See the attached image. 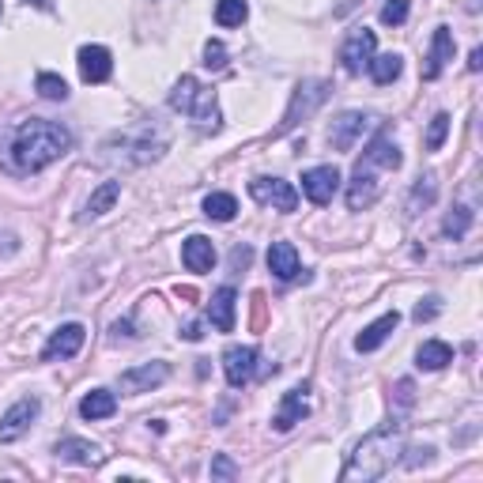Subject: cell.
<instances>
[{
    "label": "cell",
    "instance_id": "obj_39",
    "mask_svg": "<svg viewBox=\"0 0 483 483\" xmlns=\"http://www.w3.org/2000/svg\"><path fill=\"white\" fill-rule=\"evenodd\" d=\"M249 257H253L249 246H238V249L231 253V265H235V268H246V265H249Z\"/></svg>",
    "mask_w": 483,
    "mask_h": 483
},
{
    "label": "cell",
    "instance_id": "obj_18",
    "mask_svg": "<svg viewBox=\"0 0 483 483\" xmlns=\"http://www.w3.org/2000/svg\"><path fill=\"white\" fill-rule=\"evenodd\" d=\"M181 265H186L189 272H212L216 268V246H212V238L189 235L186 246H181Z\"/></svg>",
    "mask_w": 483,
    "mask_h": 483
},
{
    "label": "cell",
    "instance_id": "obj_13",
    "mask_svg": "<svg viewBox=\"0 0 483 483\" xmlns=\"http://www.w3.org/2000/svg\"><path fill=\"white\" fill-rule=\"evenodd\" d=\"M310 416V385H295V389H287L284 393V401H280V411L272 416V427L275 430H291L295 423H303Z\"/></svg>",
    "mask_w": 483,
    "mask_h": 483
},
{
    "label": "cell",
    "instance_id": "obj_14",
    "mask_svg": "<svg viewBox=\"0 0 483 483\" xmlns=\"http://www.w3.org/2000/svg\"><path fill=\"white\" fill-rule=\"evenodd\" d=\"M170 378V366L167 362H144V366H132V371L121 374V393L136 397V393H151Z\"/></svg>",
    "mask_w": 483,
    "mask_h": 483
},
{
    "label": "cell",
    "instance_id": "obj_33",
    "mask_svg": "<svg viewBox=\"0 0 483 483\" xmlns=\"http://www.w3.org/2000/svg\"><path fill=\"white\" fill-rule=\"evenodd\" d=\"M404 19H408V0H389L382 8V23H389V27H401Z\"/></svg>",
    "mask_w": 483,
    "mask_h": 483
},
{
    "label": "cell",
    "instance_id": "obj_24",
    "mask_svg": "<svg viewBox=\"0 0 483 483\" xmlns=\"http://www.w3.org/2000/svg\"><path fill=\"white\" fill-rule=\"evenodd\" d=\"M118 197H121V181H102V186L91 193V200H87V208H83V219H99V216H106L113 204H118Z\"/></svg>",
    "mask_w": 483,
    "mask_h": 483
},
{
    "label": "cell",
    "instance_id": "obj_17",
    "mask_svg": "<svg viewBox=\"0 0 483 483\" xmlns=\"http://www.w3.org/2000/svg\"><path fill=\"white\" fill-rule=\"evenodd\" d=\"M53 453L68 465H83V469H99L102 465V449L95 442H87V439H61L53 446Z\"/></svg>",
    "mask_w": 483,
    "mask_h": 483
},
{
    "label": "cell",
    "instance_id": "obj_34",
    "mask_svg": "<svg viewBox=\"0 0 483 483\" xmlns=\"http://www.w3.org/2000/svg\"><path fill=\"white\" fill-rule=\"evenodd\" d=\"M204 64L216 68V72H219V68H227V45L223 42H208V45H204Z\"/></svg>",
    "mask_w": 483,
    "mask_h": 483
},
{
    "label": "cell",
    "instance_id": "obj_12",
    "mask_svg": "<svg viewBox=\"0 0 483 483\" xmlns=\"http://www.w3.org/2000/svg\"><path fill=\"white\" fill-rule=\"evenodd\" d=\"M340 189V170L336 167H314L303 174V193L310 204H317V208H325V204H333Z\"/></svg>",
    "mask_w": 483,
    "mask_h": 483
},
{
    "label": "cell",
    "instance_id": "obj_6",
    "mask_svg": "<svg viewBox=\"0 0 483 483\" xmlns=\"http://www.w3.org/2000/svg\"><path fill=\"white\" fill-rule=\"evenodd\" d=\"M382 197V170L374 163H366V159H359L355 163V174L348 181V208L352 212H366L374 208Z\"/></svg>",
    "mask_w": 483,
    "mask_h": 483
},
{
    "label": "cell",
    "instance_id": "obj_21",
    "mask_svg": "<svg viewBox=\"0 0 483 483\" xmlns=\"http://www.w3.org/2000/svg\"><path fill=\"white\" fill-rule=\"evenodd\" d=\"M268 272L275 275V280H298V253H295V246L291 242H272V249H268Z\"/></svg>",
    "mask_w": 483,
    "mask_h": 483
},
{
    "label": "cell",
    "instance_id": "obj_38",
    "mask_svg": "<svg viewBox=\"0 0 483 483\" xmlns=\"http://www.w3.org/2000/svg\"><path fill=\"white\" fill-rule=\"evenodd\" d=\"M136 333H132V317H125V321H118L113 325V340H132Z\"/></svg>",
    "mask_w": 483,
    "mask_h": 483
},
{
    "label": "cell",
    "instance_id": "obj_16",
    "mask_svg": "<svg viewBox=\"0 0 483 483\" xmlns=\"http://www.w3.org/2000/svg\"><path fill=\"white\" fill-rule=\"evenodd\" d=\"M113 72V57L106 45H83L80 50V76L83 83H106Z\"/></svg>",
    "mask_w": 483,
    "mask_h": 483
},
{
    "label": "cell",
    "instance_id": "obj_35",
    "mask_svg": "<svg viewBox=\"0 0 483 483\" xmlns=\"http://www.w3.org/2000/svg\"><path fill=\"white\" fill-rule=\"evenodd\" d=\"M439 310H442V298L430 295V298H423V303L416 306V314H411V317H416L420 325H423V321H434V317H439Z\"/></svg>",
    "mask_w": 483,
    "mask_h": 483
},
{
    "label": "cell",
    "instance_id": "obj_19",
    "mask_svg": "<svg viewBox=\"0 0 483 483\" xmlns=\"http://www.w3.org/2000/svg\"><path fill=\"white\" fill-rule=\"evenodd\" d=\"M401 325V314L397 310H389V314H382L378 321H371L359 336H355V352H378L382 343L389 340V333H393Z\"/></svg>",
    "mask_w": 483,
    "mask_h": 483
},
{
    "label": "cell",
    "instance_id": "obj_10",
    "mask_svg": "<svg viewBox=\"0 0 483 483\" xmlns=\"http://www.w3.org/2000/svg\"><path fill=\"white\" fill-rule=\"evenodd\" d=\"M371 113H359V110H348V113H340V118L329 125V144L336 151H352L359 140H362V132L371 129Z\"/></svg>",
    "mask_w": 483,
    "mask_h": 483
},
{
    "label": "cell",
    "instance_id": "obj_9",
    "mask_svg": "<svg viewBox=\"0 0 483 483\" xmlns=\"http://www.w3.org/2000/svg\"><path fill=\"white\" fill-rule=\"evenodd\" d=\"M38 411H42V404H38V397H19L5 416H0V442H19L23 434H27L31 427H34V420H38Z\"/></svg>",
    "mask_w": 483,
    "mask_h": 483
},
{
    "label": "cell",
    "instance_id": "obj_31",
    "mask_svg": "<svg viewBox=\"0 0 483 483\" xmlns=\"http://www.w3.org/2000/svg\"><path fill=\"white\" fill-rule=\"evenodd\" d=\"M34 87H38V95L50 99V102H64V99H68V83H64L61 76H53V72H38Z\"/></svg>",
    "mask_w": 483,
    "mask_h": 483
},
{
    "label": "cell",
    "instance_id": "obj_3",
    "mask_svg": "<svg viewBox=\"0 0 483 483\" xmlns=\"http://www.w3.org/2000/svg\"><path fill=\"white\" fill-rule=\"evenodd\" d=\"M170 110L186 113V118L200 129V132H219V102H216V91L204 87L197 76H181L170 91Z\"/></svg>",
    "mask_w": 483,
    "mask_h": 483
},
{
    "label": "cell",
    "instance_id": "obj_40",
    "mask_svg": "<svg viewBox=\"0 0 483 483\" xmlns=\"http://www.w3.org/2000/svg\"><path fill=\"white\" fill-rule=\"evenodd\" d=\"M181 336H186V340H200V336H204V333H200V321H189V325L181 329Z\"/></svg>",
    "mask_w": 483,
    "mask_h": 483
},
{
    "label": "cell",
    "instance_id": "obj_1",
    "mask_svg": "<svg viewBox=\"0 0 483 483\" xmlns=\"http://www.w3.org/2000/svg\"><path fill=\"white\" fill-rule=\"evenodd\" d=\"M68 148H72V132L45 118L0 129V167L12 174H38L68 155Z\"/></svg>",
    "mask_w": 483,
    "mask_h": 483
},
{
    "label": "cell",
    "instance_id": "obj_4",
    "mask_svg": "<svg viewBox=\"0 0 483 483\" xmlns=\"http://www.w3.org/2000/svg\"><path fill=\"white\" fill-rule=\"evenodd\" d=\"M113 144H121V155H113V163L125 159L129 167H144V163H155V159L167 151V132L155 129V125H140L132 132H121Z\"/></svg>",
    "mask_w": 483,
    "mask_h": 483
},
{
    "label": "cell",
    "instance_id": "obj_8",
    "mask_svg": "<svg viewBox=\"0 0 483 483\" xmlns=\"http://www.w3.org/2000/svg\"><path fill=\"white\" fill-rule=\"evenodd\" d=\"M374 50H378V34H374L371 27H359V31H352L348 38H343V45H340V64H343V72L359 76L362 68L371 64Z\"/></svg>",
    "mask_w": 483,
    "mask_h": 483
},
{
    "label": "cell",
    "instance_id": "obj_41",
    "mask_svg": "<svg viewBox=\"0 0 483 483\" xmlns=\"http://www.w3.org/2000/svg\"><path fill=\"white\" fill-rule=\"evenodd\" d=\"M479 64H483V50H472V57H469V68H472V72H479Z\"/></svg>",
    "mask_w": 483,
    "mask_h": 483
},
{
    "label": "cell",
    "instance_id": "obj_42",
    "mask_svg": "<svg viewBox=\"0 0 483 483\" xmlns=\"http://www.w3.org/2000/svg\"><path fill=\"white\" fill-rule=\"evenodd\" d=\"M27 5H34V8H45V12H50V8H53V0H27Z\"/></svg>",
    "mask_w": 483,
    "mask_h": 483
},
{
    "label": "cell",
    "instance_id": "obj_37",
    "mask_svg": "<svg viewBox=\"0 0 483 483\" xmlns=\"http://www.w3.org/2000/svg\"><path fill=\"white\" fill-rule=\"evenodd\" d=\"M397 404H401V408H411V404H416V382H411V378H401V382H397Z\"/></svg>",
    "mask_w": 483,
    "mask_h": 483
},
{
    "label": "cell",
    "instance_id": "obj_15",
    "mask_svg": "<svg viewBox=\"0 0 483 483\" xmlns=\"http://www.w3.org/2000/svg\"><path fill=\"white\" fill-rule=\"evenodd\" d=\"M83 340H87V329L80 325V321H72V325H61V329L50 336V343H45V348H42V359H45V362L72 359V355H80Z\"/></svg>",
    "mask_w": 483,
    "mask_h": 483
},
{
    "label": "cell",
    "instance_id": "obj_22",
    "mask_svg": "<svg viewBox=\"0 0 483 483\" xmlns=\"http://www.w3.org/2000/svg\"><path fill=\"white\" fill-rule=\"evenodd\" d=\"M235 306H238V295L235 287H219L208 303V321L219 329V333H231L235 329Z\"/></svg>",
    "mask_w": 483,
    "mask_h": 483
},
{
    "label": "cell",
    "instance_id": "obj_11",
    "mask_svg": "<svg viewBox=\"0 0 483 483\" xmlns=\"http://www.w3.org/2000/svg\"><path fill=\"white\" fill-rule=\"evenodd\" d=\"M223 374H227V385H231V389L249 385V378L257 374V348L231 343V348L223 352Z\"/></svg>",
    "mask_w": 483,
    "mask_h": 483
},
{
    "label": "cell",
    "instance_id": "obj_29",
    "mask_svg": "<svg viewBox=\"0 0 483 483\" xmlns=\"http://www.w3.org/2000/svg\"><path fill=\"white\" fill-rule=\"evenodd\" d=\"M472 208H465V204H457V208L442 219V235H449V238H465L469 235V227H472Z\"/></svg>",
    "mask_w": 483,
    "mask_h": 483
},
{
    "label": "cell",
    "instance_id": "obj_2",
    "mask_svg": "<svg viewBox=\"0 0 483 483\" xmlns=\"http://www.w3.org/2000/svg\"><path fill=\"white\" fill-rule=\"evenodd\" d=\"M401 449H404V423L389 420L378 430L362 434V442H355V449L348 453V465H343L340 479H348V483L352 479H362V483L382 479L389 469H393Z\"/></svg>",
    "mask_w": 483,
    "mask_h": 483
},
{
    "label": "cell",
    "instance_id": "obj_36",
    "mask_svg": "<svg viewBox=\"0 0 483 483\" xmlns=\"http://www.w3.org/2000/svg\"><path fill=\"white\" fill-rule=\"evenodd\" d=\"M212 476H216V479H235V476H238V469H235V461H231V457H227V453H219L216 461H212Z\"/></svg>",
    "mask_w": 483,
    "mask_h": 483
},
{
    "label": "cell",
    "instance_id": "obj_7",
    "mask_svg": "<svg viewBox=\"0 0 483 483\" xmlns=\"http://www.w3.org/2000/svg\"><path fill=\"white\" fill-rule=\"evenodd\" d=\"M249 197L257 204H265V208H275V212H295L298 208V193L284 178H253Z\"/></svg>",
    "mask_w": 483,
    "mask_h": 483
},
{
    "label": "cell",
    "instance_id": "obj_30",
    "mask_svg": "<svg viewBox=\"0 0 483 483\" xmlns=\"http://www.w3.org/2000/svg\"><path fill=\"white\" fill-rule=\"evenodd\" d=\"M434 193H439V186H434V174L420 178L416 189H411V197H408V216H420V208H427V204L434 200Z\"/></svg>",
    "mask_w": 483,
    "mask_h": 483
},
{
    "label": "cell",
    "instance_id": "obj_20",
    "mask_svg": "<svg viewBox=\"0 0 483 483\" xmlns=\"http://www.w3.org/2000/svg\"><path fill=\"white\" fill-rule=\"evenodd\" d=\"M453 34H449V27H439L434 31V38H430V53H427V68H423V76L427 80H439L442 76V68L453 61Z\"/></svg>",
    "mask_w": 483,
    "mask_h": 483
},
{
    "label": "cell",
    "instance_id": "obj_27",
    "mask_svg": "<svg viewBox=\"0 0 483 483\" xmlns=\"http://www.w3.org/2000/svg\"><path fill=\"white\" fill-rule=\"evenodd\" d=\"M366 68H371V80L385 87V83H393L404 72V61L397 53H382V57H371V64H366Z\"/></svg>",
    "mask_w": 483,
    "mask_h": 483
},
{
    "label": "cell",
    "instance_id": "obj_28",
    "mask_svg": "<svg viewBox=\"0 0 483 483\" xmlns=\"http://www.w3.org/2000/svg\"><path fill=\"white\" fill-rule=\"evenodd\" d=\"M246 15H249L246 0H216V23L219 27H242Z\"/></svg>",
    "mask_w": 483,
    "mask_h": 483
},
{
    "label": "cell",
    "instance_id": "obj_32",
    "mask_svg": "<svg viewBox=\"0 0 483 483\" xmlns=\"http://www.w3.org/2000/svg\"><path fill=\"white\" fill-rule=\"evenodd\" d=\"M446 132H449V113H434L427 129V151H439L446 144Z\"/></svg>",
    "mask_w": 483,
    "mask_h": 483
},
{
    "label": "cell",
    "instance_id": "obj_5",
    "mask_svg": "<svg viewBox=\"0 0 483 483\" xmlns=\"http://www.w3.org/2000/svg\"><path fill=\"white\" fill-rule=\"evenodd\" d=\"M325 99H329V80H303L295 87V95L287 102V113H284V121H280V129H275V132H291L303 121H310L314 113L325 106Z\"/></svg>",
    "mask_w": 483,
    "mask_h": 483
},
{
    "label": "cell",
    "instance_id": "obj_26",
    "mask_svg": "<svg viewBox=\"0 0 483 483\" xmlns=\"http://www.w3.org/2000/svg\"><path fill=\"white\" fill-rule=\"evenodd\" d=\"M204 216L216 223H231L238 216V200L231 193H208L204 197Z\"/></svg>",
    "mask_w": 483,
    "mask_h": 483
},
{
    "label": "cell",
    "instance_id": "obj_25",
    "mask_svg": "<svg viewBox=\"0 0 483 483\" xmlns=\"http://www.w3.org/2000/svg\"><path fill=\"white\" fill-rule=\"evenodd\" d=\"M453 362V348L446 340H427L423 348L416 352V366L420 371H442V366Z\"/></svg>",
    "mask_w": 483,
    "mask_h": 483
},
{
    "label": "cell",
    "instance_id": "obj_23",
    "mask_svg": "<svg viewBox=\"0 0 483 483\" xmlns=\"http://www.w3.org/2000/svg\"><path fill=\"white\" fill-rule=\"evenodd\" d=\"M118 411V397L110 389H91V393L80 401V416L83 420H110Z\"/></svg>",
    "mask_w": 483,
    "mask_h": 483
}]
</instances>
